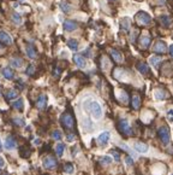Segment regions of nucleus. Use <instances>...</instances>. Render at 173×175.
<instances>
[{
	"instance_id": "nucleus-1",
	"label": "nucleus",
	"mask_w": 173,
	"mask_h": 175,
	"mask_svg": "<svg viewBox=\"0 0 173 175\" xmlns=\"http://www.w3.org/2000/svg\"><path fill=\"white\" fill-rule=\"evenodd\" d=\"M60 121H62V124L64 128L69 131H72L75 128V119L70 112H64L62 115V117H60Z\"/></svg>"
},
{
	"instance_id": "nucleus-2",
	"label": "nucleus",
	"mask_w": 173,
	"mask_h": 175,
	"mask_svg": "<svg viewBox=\"0 0 173 175\" xmlns=\"http://www.w3.org/2000/svg\"><path fill=\"white\" fill-rule=\"evenodd\" d=\"M117 128L119 129V132H120L121 134L125 135V137H130V135L134 134V131H132V128L130 127L129 122H127L125 119L119 120V122H118V124H117Z\"/></svg>"
},
{
	"instance_id": "nucleus-3",
	"label": "nucleus",
	"mask_w": 173,
	"mask_h": 175,
	"mask_svg": "<svg viewBox=\"0 0 173 175\" xmlns=\"http://www.w3.org/2000/svg\"><path fill=\"white\" fill-rule=\"evenodd\" d=\"M158 137L160 139V141L164 144V145H167L169 143V139H171V134H169V129L167 126H162L158 129Z\"/></svg>"
},
{
	"instance_id": "nucleus-4",
	"label": "nucleus",
	"mask_w": 173,
	"mask_h": 175,
	"mask_svg": "<svg viewBox=\"0 0 173 175\" xmlns=\"http://www.w3.org/2000/svg\"><path fill=\"white\" fill-rule=\"evenodd\" d=\"M89 110L91 112V115L94 116V119H101L102 116V109L97 102H91L89 105Z\"/></svg>"
},
{
	"instance_id": "nucleus-5",
	"label": "nucleus",
	"mask_w": 173,
	"mask_h": 175,
	"mask_svg": "<svg viewBox=\"0 0 173 175\" xmlns=\"http://www.w3.org/2000/svg\"><path fill=\"white\" fill-rule=\"evenodd\" d=\"M136 21H137L138 24H141V25H147V24L150 23L151 17H150L147 12L141 11V12H138V13L136 15Z\"/></svg>"
},
{
	"instance_id": "nucleus-6",
	"label": "nucleus",
	"mask_w": 173,
	"mask_h": 175,
	"mask_svg": "<svg viewBox=\"0 0 173 175\" xmlns=\"http://www.w3.org/2000/svg\"><path fill=\"white\" fill-rule=\"evenodd\" d=\"M58 166V162H57V158H54L53 156H47L45 159H43V167L46 169H55Z\"/></svg>"
},
{
	"instance_id": "nucleus-7",
	"label": "nucleus",
	"mask_w": 173,
	"mask_h": 175,
	"mask_svg": "<svg viewBox=\"0 0 173 175\" xmlns=\"http://www.w3.org/2000/svg\"><path fill=\"white\" fill-rule=\"evenodd\" d=\"M141 104H142V100H141L139 94H137V93L132 94V95H131V99H130L131 109H132V110H139Z\"/></svg>"
},
{
	"instance_id": "nucleus-8",
	"label": "nucleus",
	"mask_w": 173,
	"mask_h": 175,
	"mask_svg": "<svg viewBox=\"0 0 173 175\" xmlns=\"http://www.w3.org/2000/svg\"><path fill=\"white\" fill-rule=\"evenodd\" d=\"M167 50V46L164 41H158L154 46V52L158 53V54H162V53H165Z\"/></svg>"
},
{
	"instance_id": "nucleus-9",
	"label": "nucleus",
	"mask_w": 173,
	"mask_h": 175,
	"mask_svg": "<svg viewBox=\"0 0 173 175\" xmlns=\"http://www.w3.org/2000/svg\"><path fill=\"white\" fill-rule=\"evenodd\" d=\"M0 42H3L5 45H12L13 40H12V37L10 36L6 32L0 30Z\"/></svg>"
},
{
	"instance_id": "nucleus-10",
	"label": "nucleus",
	"mask_w": 173,
	"mask_h": 175,
	"mask_svg": "<svg viewBox=\"0 0 173 175\" xmlns=\"http://www.w3.org/2000/svg\"><path fill=\"white\" fill-rule=\"evenodd\" d=\"M77 27H78V24L75 21H71V19H66L64 22V29L66 32H74L77 29Z\"/></svg>"
},
{
	"instance_id": "nucleus-11",
	"label": "nucleus",
	"mask_w": 173,
	"mask_h": 175,
	"mask_svg": "<svg viewBox=\"0 0 173 175\" xmlns=\"http://www.w3.org/2000/svg\"><path fill=\"white\" fill-rule=\"evenodd\" d=\"M74 62L76 63V65L78 68H85L87 65V62H85V58L81 54H75L74 56Z\"/></svg>"
},
{
	"instance_id": "nucleus-12",
	"label": "nucleus",
	"mask_w": 173,
	"mask_h": 175,
	"mask_svg": "<svg viewBox=\"0 0 173 175\" xmlns=\"http://www.w3.org/2000/svg\"><path fill=\"white\" fill-rule=\"evenodd\" d=\"M97 141H99V144L101 145V146H105V145H107V143L109 141V133L108 132L101 133L99 135V138H97Z\"/></svg>"
},
{
	"instance_id": "nucleus-13",
	"label": "nucleus",
	"mask_w": 173,
	"mask_h": 175,
	"mask_svg": "<svg viewBox=\"0 0 173 175\" xmlns=\"http://www.w3.org/2000/svg\"><path fill=\"white\" fill-rule=\"evenodd\" d=\"M46 105H47V97L45 94H41L39 97L37 102H36V106H37V109L43 110L46 108Z\"/></svg>"
},
{
	"instance_id": "nucleus-14",
	"label": "nucleus",
	"mask_w": 173,
	"mask_h": 175,
	"mask_svg": "<svg viewBox=\"0 0 173 175\" xmlns=\"http://www.w3.org/2000/svg\"><path fill=\"white\" fill-rule=\"evenodd\" d=\"M25 52H27V56L30 58V59H35L37 57V52L35 50V47L33 45H28L27 48H25Z\"/></svg>"
},
{
	"instance_id": "nucleus-15",
	"label": "nucleus",
	"mask_w": 173,
	"mask_h": 175,
	"mask_svg": "<svg viewBox=\"0 0 173 175\" xmlns=\"http://www.w3.org/2000/svg\"><path fill=\"white\" fill-rule=\"evenodd\" d=\"M136 68H137V70H138L141 74H143V75L149 74V66H148L144 62H138V63L136 64Z\"/></svg>"
},
{
	"instance_id": "nucleus-16",
	"label": "nucleus",
	"mask_w": 173,
	"mask_h": 175,
	"mask_svg": "<svg viewBox=\"0 0 173 175\" xmlns=\"http://www.w3.org/2000/svg\"><path fill=\"white\" fill-rule=\"evenodd\" d=\"M151 44V37L150 36H139V45L142 48H148Z\"/></svg>"
},
{
	"instance_id": "nucleus-17",
	"label": "nucleus",
	"mask_w": 173,
	"mask_h": 175,
	"mask_svg": "<svg viewBox=\"0 0 173 175\" xmlns=\"http://www.w3.org/2000/svg\"><path fill=\"white\" fill-rule=\"evenodd\" d=\"M5 146H6V149H8V150L16 149V146H17L16 139H15L13 137H7V139H6V141H5Z\"/></svg>"
},
{
	"instance_id": "nucleus-18",
	"label": "nucleus",
	"mask_w": 173,
	"mask_h": 175,
	"mask_svg": "<svg viewBox=\"0 0 173 175\" xmlns=\"http://www.w3.org/2000/svg\"><path fill=\"white\" fill-rule=\"evenodd\" d=\"M1 73H3V75H4V77L5 79H7V80H12L13 77H15V74H13V71H12V69L11 68H4V69L1 70Z\"/></svg>"
},
{
	"instance_id": "nucleus-19",
	"label": "nucleus",
	"mask_w": 173,
	"mask_h": 175,
	"mask_svg": "<svg viewBox=\"0 0 173 175\" xmlns=\"http://www.w3.org/2000/svg\"><path fill=\"white\" fill-rule=\"evenodd\" d=\"M159 21H160V23H161L162 25H164V27H166V28H168V27L171 25V23H172V19H171V17H169V16H166V15H164V16H160Z\"/></svg>"
},
{
	"instance_id": "nucleus-20",
	"label": "nucleus",
	"mask_w": 173,
	"mask_h": 175,
	"mask_svg": "<svg viewBox=\"0 0 173 175\" xmlns=\"http://www.w3.org/2000/svg\"><path fill=\"white\" fill-rule=\"evenodd\" d=\"M111 54H112V58L117 62V63H120L123 62V56H121V53L118 51V50H112L111 51Z\"/></svg>"
},
{
	"instance_id": "nucleus-21",
	"label": "nucleus",
	"mask_w": 173,
	"mask_h": 175,
	"mask_svg": "<svg viewBox=\"0 0 173 175\" xmlns=\"http://www.w3.org/2000/svg\"><path fill=\"white\" fill-rule=\"evenodd\" d=\"M135 149H136V151H138V152L146 153V152L148 151V145H146L144 143H136V144H135Z\"/></svg>"
},
{
	"instance_id": "nucleus-22",
	"label": "nucleus",
	"mask_w": 173,
	"mask_h": 175,
	"mask_svg": "<svg viewBox=\"0 0 173 175\" xmlns=\"http://www.w3.org/2000/svg\"><path fill=\"white\" fill-rule=\"evenodd\" d=\"M10 63H11V65L13 68H21L22 64H23V59L22 58H19V57H15V58H12Z\"/></svg>"
},
{
	"instance_id": "nucleus-23",
	"label": "nucleus",
	"mask_w": 173,
	"mask_h": 175,
	"mask_svg": "<svg viewBox=\"0 0 173 175\" xmlns=\"http://www.w3.org/2000/svg\"><path fill=\"white\" fill-rule=\"evenodd\" d=\"M67 46H69L70 50L77 51V50H78V41L75 40V39H70V40L67 41Z\"/></svg>"
},
{
	"instance_id": "nucleus-24",
	"label": "nucleus",
	"mask_w": 173,
	"mask_h": 175,
	"mask_svg": "<svg viewBox=\"0 0 173 175\" xmlns=\"http://www.w3.org/2000/svg\"><path fill=\"white\" fill-rule=\"evenodd\" d=\"M17 97H18V92L16 90H10L6 93V99L7 100H13V99L17 98Z\"/></svg>"
},
{
	"instance_id": "nucleus-25",
	"label": "nucleus",
	"mask_w": 173,
	"mask_h": 175,
	"mask_svg": "<svg viewBox=\"0 0 173 175\" xmlns=\"http://www.w3.org/2000/svg\"><path fill=\"white\" fill-rule=\"evenodd\" d=\"M64 149H65V145L62 144V143H59L57 146H55V153L58 155L59 157H62L63 156V153H64Z\"/></svg>"
},
{
	"instance_id": "nucleus-26",
	"label": "nucleus",
	"mask_w": 173,
	"mask_h": 175,
	"mask_svg": "<svg viewBox=\"0 0 173 175\" xmlns=\"http://www.w3.org/2000/svg\"><path fill=\"white\" fill-rule=\"evenodd\" d=\"M150 63H151L153 66L158 68V66L160 65V63H161V57H160V56H154V57H151V58H150Z\"/></svg>"
},
{
	"instance_id": "nucleus-27",
	"label": "nucleus",
	"mask_w": 173,
	"mask_h": 175,
	"mask_svg": "<svg viewBox=\"0 0 173 175\" xmlns=\"http://www.w3.org/2000/svg\"><path fill=\"white\" fill-rule=\"evenodd\" d=\"M11 19L16 24H21L22 23V17H21V15L17 13V12H12L11 13Z\"/></svg>"
},
{
	"instance_id": "nucleus-28",
	"label": "nucleus",
	"mask_w": 173,
	"mask_h": 175,
	"mask_svg": "<svg viewBox=\"0 0 173 175\" xmlns=\"http://www.w3.org/2000/svg\"><path fill=\"white\" fill-rule=\"evenodd\" d=\"M12 106H13V108H15L16 110H19V111H22V110H23V108H24V104H23V100H22V99H18V100L13 102Z\"/></svg>"
},
{
	"instance_id": "nucleus-29",
	"label": "nucleus",
	"mask_w": 173,
	"mask_h": 175,
	"mask_svg": "<svg viewBox=\"0 0 173 175\" xmlns=\"http://www.w3.org/2000/svg\"><path fill=\"white\" fill-rule=\"evenodd\" d=\"M74 164L72 163H65L64 164V171L66 174H72L74 173Z\"/></svg>"
},
{
	"instance_id": "nucleus-30",
	"label": "nucleus",
	"mask_w": 173,
	"mask_h": 175,
	"mask_svg": "<svg viewBox=\"0 0 173 175\" xmlns=\"http://www.w3.org/2000/svg\"><path fill=\"white\" fill-rule=\"evenodd\" d=\"M165 92L162 91V90H156L155 91V98L158 99V100H162V99H165Z\"/></svg>"
},
{
	"instance_id": "nucleus-31",
	"label": "nucleus",
	"mask_w": 173,
	"mask_h": 175,
	"mask_svg": "<svg viewBox=\"0 0 173 175\" xmlns=\"http://www.w3.org/2000/svg\"><path fill=\"white\" fill-rule=\"evenodd\" d=\"M121 27H124V29L129 30V28L131 27V21H130V18H125V19H123V22H121Z\"/></svg>"
},
{
	"instance_id": "nucleus-32",
	"label": "nucleus",
	"mask_w": 173,
	"mask_h": 175,
	"mask_svg": "<svg viewBox=\"0 0 173 175\" xmlns=\"http://www.w3.org/2000/svg\"><path fill=\"white\" fill-rule=\"evenodd\" d=\"M60 7H62V11H64L65 13H67V12H70V11H71L70 5H69L67 3H65V1H63L62 4H60Z\"/></svg>"
},
{
	"instance_id": "nucleus-33",
	"label": "nucleus",
	"mask_w": 173,
	"mask_h": 175,
	"mask_svg": "<svg viewBox=\"0 0 173 175\" xmlns=\"http://www.w3.org/2000/svg\"><path fill=\"white\" fill-rule=\"evenodd\" d=\"M52 138H53L54 140H60V139H62V133H60V131H58V129L53 131V133H52Z\"/></svg>"
},
{
	"instance_id": "nucleus-34",
	"label": "nucleus",
	"mask_w": 173,
	"mask_h": 175,
	"mask_svg": "<svg viewBox=\"0 0 173 175\" xmlns=\"http://www.w3.org/2000/svg\"><path fill=\"white\" fill-rule=\"evenodd\" d=\"M100 162L102 164H109V163H112V158L109 156H104L100 158Z\"/></svg>"
},
{
	"instance_id": "nucleus-35",
	"label": "nucleus",
	"mask_w": 173,
	"mask_h": 175,
	"mask_svg": "<svg viewBox=\"0 0 173 175\" xmlns=\"http://www.w3.org/2000/svg\"><path fill=\"white\" fill-rule=\"evenodd\" d=\"M111 153H112V156H113L114 161H117V162H119V161H120V153H119L117 150H112V151H111Z\"/></svg>"
},
{
	"instance_id": "nucleus-36",
	"label": "nucleus",
	"mask_w": 173,
	"mask_h": 175,
	"mask_svg": "<svg viewBox=\"0 0 173 175\" xmlns=\"http://www.w3.org/2000/svg\"><path fill=\"white\" fill-rule=\"evenodd\" d=\"M13 123H15L16 126H18V127H23V126L25 124L22 119H13Z\"/></svg>"
},
{
	"instance_id": "nucleus-37",
	"label": "nucleus",
	"mask_w": 173,
	"mask_h": 175,
	"mask_svg": "<svg viewBox=\"0 0 173 175\" xmlns=\"http://www.w3.org/2000/svg\"><path fill=\"white\" fill-rule=\"evenodd\" d=\"M34 71H35V68H34V65H29L28 68H27V75H34Z\"/></svg>"
},
{
	"instance_id": "nucleus-38",
	"label": "nucleus",
	"mask_w": 173,
	"mask_h": 175,
	"mask_svg": "<svg viewBox=\"0 0 173 175\" xmlns=\"http://www.w3.org/2000/svg\"><path fill=\"white\" fill-rule=\"evenodd\" d=\"M125 162H126L127 166H132V164H134V159H132L131 156H126L125 157Z\"/></svg>"
},
{
	"instance_id": "nucleus-39",
	"label": "nucleus",
	"mask_w": 173,
	"mask_h": 175,
	"mask_svg": "<svg viewBox=\"0 0 173 175\" xmlns=\"http://www.w3.org/2000/svg\"><path fill=\"white\" fill-rule=\"evenodd\" d=\"M66 138H67V141H74L75 140V134H67Z\"/></svg>"
},
{
	"instance_id": "nucleus-40",
	"label": "nucleus",
	"mask_w": 173,
	"mask_h": 175,
	"mask_svg": "<svg viewBox=\"0 0 173 175\" xmlns=\"http://www.w3.org/2000/svg\"><path fill=\"white\" fill-rule=\"evenodd\" d=\"M167 117H168L169 121H173V110H169L167 112Z\"/></svg>"
},
{
	"instance_id": "nucleus-41",
	"label": "nucleus",
	"mask_w": 173,
	"mask_h": 175,
	"mask_svg": "<svg viewBox=\"0 0 173 175\" xmlns=\"http://www.w3.org/2000/svg\"><path fill=\"white\" fill-rule=\"evenodd\" d=\"M169 54H171V57L173 58V45L169 46Z\"/></svg>"
},
{
	"instance_id": "nucleus-42",
	"label": "nucleus",
	"mask_w": 173,
	"mask_h": 175,
	"mask_svg": "<svg viewBox=\"0 0 173 175\" xmlns=\"http://www.w3.org/2000/svg\"><path fill=\"white\" fill-rule=\"evenodd\" d=\"M4 166V159L1 158V157H0V168H1Z\"/></svg>"
},
{
	"instance_id": "nucleus-43",
	"label": "nucleus",
	"mask_w": 173,
	"mask_h": 175,
	"mask_svg": "<svg viewBox=\"0 0 173 175\" xmlns=\"http://www.w3.org/2000/svg\"><path fill=\"white\" fill-rule=\"evenodd\" d=\"M3 151V145H1V140H0V152Z\"/></svg>"
},
{
	"instance_id": "nucleus-44",
	"label": "nucleus",
	"mask_w": 173,
	"mask_h": 175,
	"mask_svg": "<svg viewBox=\"0 0 173 175\" xmlns=\"http://www.w3.org/2000/svg\"><path fill=\"white\" fill-rule=\"evenodd\" d=\"M3 46V42H0V47H1Z\"/></svg>"
},
{
	"instance_id": "nucleus-45",
	"label": "nucleus",
	"mask_w": 173,
	"mask_h": 175,
	"mask_svg": "<svg viewBox=\"0 0 173 175\" xmlns=\"http://www.w3.org/2000/svg\"><path fill=\"white\" fill-rule=\"evenodd\" d=\"M19 1H24V0H19Z\"/></svg>"
},
{
	"instance_id": "nucleus-46",
	"label": "nucleus",
	"mask_w": 173,
	"mask_h": 175,
	"mask_svg": "<svg viewBox=\"0 0 173 175\" xmlns=\"http://www.w3.org/2000/svg\"><path fill=\"white\" fill-rule=\"evenodd\" d=\"M111 1H114V0H111Z\"/></svg>"
},
{
	"instance_id": "nucleus-47",
	"label": "nucleus",
	"mask_w": 173,
	"mask_h": 175,
	"mask_svg": "<svg viewBox=\"0 0 173 175\" xmlns=\"http://www.w3.org/2000/svg\"><path fill=\"white\" fill-rule=\"evenodd\" d=\"M0 94H1V93H0Z\"/></svg>"
},
{
	"instance_id": "nucleus-48",
	"label": "nucleus",
	"mask_w": 173,
	"mask_h": 175,
	"mask_svg": "<svg viewBox=\"0 0 173 175\" xmlns=\"http://www.w3.org/2000/svg\"><path fill=\"white\" fill-rule=\"evenodd\" d=\"M172 175H173V174H172Z\"/></svg>"
}]
</instances>
